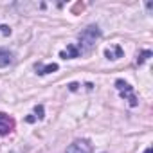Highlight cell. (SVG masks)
Wrapping results in <instances>:
<instances>
[{"instance_id":"cell-5","label":"cell","mask_w":153,"mask_h":153,"mask_svg":"<svg viewBox=\"0 0 153 153\" xmlns=\"http://www.w3.org/2000/svg\"><path fill=\"white\" fill-rule=\"evenodd\" d=\"M59 67H58V63H49V65H43V63H34V70H36V74H40V76H45V74H51V72H56Z\"/></svg>"},{"instance_id":"cell-8","label":"cell","mask_w":153,"mask_h":153,"mask_svg":"<svg viewBox=\"0 0 153 153\" xmlns=\"http://www.w3.org/2000/svg\"><path fill=\"white\" fill-rule=\"evenodd\" d=\"M79 56V51H78V47L76 45H67V49L65 51H61L59 52V58H63V59H72V58H78Z\"/></svg>"},{"instance_id":"cell-7","label":"cell","mask_w":153,"mask_h":153,"mask_svg":"<svg viewBox=\"0 0 153 153\" xmlns=\"http://www.w3.org/2000/svg\"><path fill=\"white\" fill-rule=\"evenodd\" d=\"M105 56H106V59H112V61L119 59V58H123V47L121 45H112L105 51Z\"/></svg>"},{"instance_id":"cell-1","label":"cell","mask_w":153,"mask_h":153,"mask_svg":"<svg viewBox=\"0 0 153 153\" xmlns=\"http://www.w3.org/2000/svg\"><path fill=\"white\" fill-rule=\"evenodd\" d=\"M101 38V29L97 25H88L85 27L81 33H79V45H78V51L79 54L81 52H88L94 49L96 42Z\"/></svg>"},{"instance_id":"cell-3","label":"cell","mask_w":153,"mask_h":153,"mask_svg":"<svg viewBox=\"0 0 153 153\" xmlns=\"http://www.w3.org/2000/svg\"><path fill=\"white\" fill-rule=\"evenodd\" d=\"M15 130V119L4 112H0V135H9Z\"/></svg>"},{"instance_id":"cell-13","label":"cell","mask_w":153,"mask_h":153,"mask_svg":"<svg viewBox=\"0 0 153 153\" xmlns=\"http://www.w3.org/2000/svg\"><path fill=\"white\" fill-rule=\"evenodd\" d=\"M25 121H27V123H34V121H36V117H34V115H27V117H25Z\"/></svg>"},{"instance_id":"cell-9","label":"cell","mask_w":153,"mask_h":153,"mask_svg":"<svg viewBox=\"0 0 153 153\" xmlns=\"http://www.w3.org/2000/svg\"><path fill=\"white\" fill-rule=\"evenodd\" d=\"M148 58H151V51H142V52L137 56V65H142Z\"/></svg>"},{"instance_id":"cell-10","label":"cell","mask_w":153,"mask_h":153,"mask_svg":"<svg viewBox=\"0 0 153 153\" xmlns=\"http://www.w3.org/2000/svg\"><path fill=\"white\" fill-rule=\"evenodd\" d=\"M34 114H36V115H34L36 119H43V106H42V105H36V106H34Z\"/></svg>"},{"instance_id":"cell-14","label":"cell","mask_w":153,"mask_h":153,"mask_svg":"<svg viewBox=\"0 0 153 153\" xmlns=\"http://www.w3.org/2000/svg\"><path fill=\"white\" fill-rule=\"evenodd\" d=\"M144 153H153V149H151V148H148V149H146Z\"/></svg>"},{"instance_id":"cell-2","label":"cell","mask_w":153,"mask_h":153,"mask_svg":"<svg viewBox=\"0 0 153 153\" xmlns=\"http://www.w3.org/2000/svg\"><path fill=\"white\" fill-rule=\"evenodd\" d=\"M115 88H117V92L121 94V97H123L124 101H128L130 106H137V105H139V99H137V96H135V92H133V87H131L130 83H126L124 79H117V81H115Z\"/></svg>"},{"instance_id":"cell-11","label":"cell","mask_w":153,"mask_h":153,"mask_svg":"<svg viewBox=\"0 0 153 153\" xmlns=\"http://www.w3.org/2000/svg\"><path fill=\"white\" fill-rule=\"evenodd\" d=\"M83 7H85V6H83L81 2H78V4H76V6L72 7V13H74V15H78L79 11H83Z\"/></svg>"},{"instance_id":"cell-6","label":"cell","mask_w":153,"mask_h":153,"mask_svg":"<svg viewBox=\"0 0 153 153\" xmlns=\"http://www.w3.org/2000/svg\"><path fill=\"white\" fill-rule=\"evenodd\" d=\"M15 61V54L9 51V49H4L0 47V67H7Z\"/></svg>"},{"instance_id":"cell-12","label":"cell","mask_w":153,"mask_h":153,"mask_svg":"<svg viewBox=\"0 0 153 153\" xmlns=\"http://www.w3.org/2000/svg\"><path fill=\"white\" fill-rule=\"evenodd\" d=\"M78 87H79L78 83H70V85H68V90H70V92H76V90H78Z\"/></svg>"},{"instance_id":"cell-4","label":"cell","mask_w":153,"mask_h":153,"mask_svg":"<svg viewBox=\"0 0 153 153\" xmlns=\"http://www.w3.org/2000/svg\"><path fill=\"white\" fill-rule=\"evenodd\" d=\"M65 153H92V146L88 140H74Z\"/></svg>"}]
</instances>
